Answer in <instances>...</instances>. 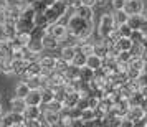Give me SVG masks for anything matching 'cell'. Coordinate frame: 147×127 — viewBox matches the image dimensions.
<instances>
[{
	"label": "cell",
	"mask_w": 147,
	"mask_h": 127,
	"mask_svg": "<svg viewBox=\"0 0 147 127\" xmlns=\"http://www.w3.org/2000/svg\"><path fill=\"white\" fill-rule=\"evenodd\" d=\"M113 46L117 50V51H129L131 46H132V40L129 36H119L117 40L113 43Z\"/></svg>",
	"instance_id": "30bf717a"
},
{
	"label": "cell",
	"mask_w": 147,
	"mask_h": 127,
	"mask_svg": "<svg viewBox=\"0 0 147 127\" xmlns=\"http://www.w3.org/2000/svg\"><path fill=\"white\" fill-rule=\"evenodd\" d=\"M74 13L80 15L81 18H84V20H89L93 22V7H86V5H80V7L74 8Z\"/></svg>",
	"instance_id": "9a60e30c"
},
{
	"label": "cell",
	"mask_w": 147,
	"mask_h": 127,
	"mask_svg": "<svg viewBox=\"0 0 147 127\" xmlns=\"http://www.w3.org/2000/svg\"><path fill=\"white\" fill-rule=\"evenodd\" d=\"M86 58L88 56L84 53H81V51L76 50V53H74V56L71 58L69 65H73V66H76V68H83V66H86Z\"/></svg>",
	"instance_id": "e0dca14e"
},
{
	"label": "cell",
	"mask_w": 147,
	"mask_h": 127,
	"mask_svg": "<svg viewBox=\"0 0 147 127\" xmlns=\"http://www.w3.org/2000/svg\"><path fill=\"white\" fill-rule=\"evenodd\" d=\"M10 107H12V111H15V112H22L23 114V111H25V107H27V102H25V99H22V97H15L10 101Z\"/></svg>",
	"instance_id": "d6986e66"
},
{
	"label": "cell",
	"mask_w": 147,
	"mask_h": 127,
	"mask_svg": "<svg viewBox=\"0 0 147 127\" xmlns=\"http://www.w3.org/2000/svg\"><path fill=\"white\" fill-rule=\"evenodd\" d=\"M106 5H107V0H96V3H94V7H98V8H102Z\"/></svg>",
	"instance_id": "4316f807"
},
{
	"label": "cell",
	"mask_w": 147,
	"mask_h": 127,
	"mask_svg": "<svg viewBox=\"0 0 147 127\" xmlns=\"http://www.w3.org/2000/svg\"><path fill=\"white\" fill-rule=\"evenodd\" d=\"M74 53H76V46H61V51H60V58L65 61H71V58L74 56Z\"/></svg>",
	"instance_id": "7402d4cb"
},
{
	"label": "cell",
	"mask_w": 147,
	"mask_h": 127,
	"mask_svg": "<svg viewBox=\"0 0 147 127\" xmlns=\"http://www.w3.org/2000/svg\"><path fill=\"white\" fill-rule=\"evenodd\" d=\"M2 120H3V126L7 127H20L23 126V114L22 112H15V111H10L8 114H2Z\"/></svg>",
	"instance_id": "3957f363"
},
{
	"label": "cell",
	"mask_w": 147,
	"mask_h": 127,
	"mask_svg": "<svg viewBox=\"0 0 147 127\" xmlns=\"http://www.w3.org/2000/svg\"><path fill=\"white\" fill-rule=\"evenodd\" d=\"M47 33L50 35H53L55 38H58V40H61L65 35L68 33V27L66 25H63V23H58V22H53L50 27H48L47 30Z\"/></svg>",
	"instance_id": "8992f818"
},
{
	"label": "cell",
	"mask_w": 147,
	"mask_h": 127,
	"mask_svg": "<svg viewBox=\"0 0 147 127\" xmlns=\"http://www.w3.org/2000/svg\"><path fill=\"white\" fill-rule=\"evenodd\" d=\"M41 116V106H27L23 111L25 119H40Z\"/></svg>",
	"instance_id": "5bb4252c"
},
{
	"label": "cell",
	"mask_w": 147,
	"mask_h": 127,
	"mask_svg": "<svg viewBox=\"0 0 147 127\" xmlns=\"http://www.w3.org/2000/svg\"><path fill=\"white\" fill-rule=\"evenodd\" d=\"M30 93V86H28L25 81H20L17 86H15V97H22L25 99V96Z\"/></svg>",
	"instance_id": "ffe728a7"
},
{
	"label": "cell",
	"mask_w": 147,
	"mask_h": 127,
	"mask_svg": "<svg viewBox=\"0 0 147 127\" xmlns=\"http://www.w3.org/2000/svg\"><path fill=\"white\" fill-rule=\"evenodd\" d=\"M41 43H43V48H47V50H56V48H60V40L55 38L53 35L47 33V32L41 35Z\"/></svg>",
	"instance_id": "ba28073f"
},
{
	"label": "cell",
	"mask_w": 147,
	"mask_h": 127,
	"mask_svg": "<svg viewBox=\"0 0 147 127\" xmlns=\"http://www.w3.org/2000/svg\"><path fill=\"white\" fill-rule=\"evenodd\" d=\"M80 96L81 94L78 93V91H69V93H66L65 97H63V106L65 107H76Z\"/></svg>",
	"instance_id": "8fae6325"
},
{
	"label": "cell",
	"mask_w": 147,
	"mask_h": 127,
	"mask_svg": "<svg viewBox=\"0 0 147 127\" xmlns=\"http://www.w3.org/2000/svg\"><path fill=\"white\" fill-rule=\"evenodd\" d=\"M66 27H68V32L76 35V36L80 38V41L89 40V36L93 33V25H91V22L81 18L80 15H76L74 12H73V15L69 17Z\"/></svg>",
	"instance_id": "6da1fadb"
},
{
	"label": "cell",
	"mask_w": 147,
	"mask_h": 127,
	"mask_svg": "<svg viewBox=\"0 0 147 127\" xmlns=\"http://www.w3.org/2000/svg\"><path fill=\"white\" fill-rule=\"evenodd\" d=\"M25 48H27L28 51H32V53H41L45 50L43 43H41V38H33V36H30V40H28Z\"/></svg>",
	"instance_id": "7c38bea8"
},
{
	"label": "cell",
	"mask_w": 147,
	"mask_h": 127,
	"mask_svg": "<svg viewBox=\"0 0 147 127\" xmlns=\"http://www.w3.org/2000/svg\"><path fill=\"white\" fill-rule=\"evenodd\" d=\"M116 30H117V33H119V36H131V33H132V28L129 27L127 23L117 25V27H116Z\"/></svg>",
	"instance_id": "603a6c76"
},
{
	"label": "cell",
	"mask_w": 147,
	"mask_h": 127,
	"mask_svg": "<svg viewBox=\"0 0 147 127\" xmlns=\"http://www.w3.org/2000/svg\"><path fill=\"white\" fill-rule=\"evenodd\" d=\"M81 5H86V7H94V3H96V0H80Z\"/></svg>",
	"instance_id": "484cf974"
},
{
	"label": "cell",
	"mask_w": 147,
	"mask_h": 127,
	"mask_svg": "<svg viewBox=\"0 0 147 127\" xmlns=\"http://www.w3.org/2000/svg\"><path fill=\"white\" fill-rule=\"evenodd\" d=\"M38 65L41 66V69H47V71H53L56 66V58L53 56H43L38 58Z\"/></svg>",
	"instance_id": "4fadbf2b"
},
{
	"label": "cell",
	"mask_w": 147,
	"mask_h": 127,
	"mask_svg": "<svg viewBox=\"0 0 147 127\" xmlns=\"http://www.w3.org/2000/svg\"><path fill=\"white\" fill-rule=\"evenodd\" d=\"M124 2H126V0H111L113 10H122V8H124Z\"/></svg>",
	"instance_id": "d4e9b609"
},
{
	"label": "cell",
	"mask_w": 147,
	"mask_h": 127,
	"mask_svg": "<svg viewBox=\"0 0 147 127\" xmlns=\"http://www.w3.org/2000/svg\"><path fill=\"white\" fill-rule=\"evenodd\" d=\"M122 10L127 15H139L144 10V2L142 0H126Z\"/></svg>",
	"instance_id": "5b68a950"
},
{
	"label": "cell",
	"mask_w": 147,
	"mask_h": 127,
	"mask_svg": "<svg viewBox=\"0 0 147 127\" xmlns=\"http://www.w3.org/2000/svg\"><path fill=\"white\" fill-rule=\"evenodd\" d=\"M2 114H3V111H2V106H0V116H2Z\"/></svg>",
	"instance_id": "f546056e"
},
{
	"label": "cell",
	"mask_w": 147,
	"mask_h": 127,
	"mask_svg": "<svg viewBox=\"0 0 147 127\" xmlns=\"http://www.w3.org/2000/svg\"><path fill=\"white\" fill-rule=\"evenodd\" d=\"M137 84H139V87H144L147 86V71H140L139 76H137Z\"/></svg>",
	"instance_id": "cb8c5ba5"
},
{
	"label": "cell",
	"mask_w": 147,
	"mask_h": 127,
	"mask_svg": "<svg viewBox=\"0 0 147 127\" xmlns=\"http://www.w3.org/2000/svg\"><path fill=\"white\" fill-rule=\"evenodd\" d=\"M140 15H142V18H144V20L147 22V8H146V7H144V10L140 12Z\"/></svg>",
	"instance_id": "f1b7e54d"
},
{
	"label": "cell",
	"mask_w": 147,
	"mask_h": 127,
	"mask_svg": "<svg viewBox=\"0 0 147 127\" xmlns=\"http://www.w3.org/2000/svg\"><path fill=\"white\" fill-rule=\"evenodd\" d=\"M102 63H104V60L101 58V56H98V54H88L86 58V68H89V69H93L94 73L96 71H99V69H102Z\"/></svg>",
	"instance_id": "52a82bcc"
},
{
	"label": "cell",
	"mask_w": 147,
	"mask_h": 127,
	"mask_svg": "<svg viewBox=\"0 0 147 127\" xmlns=\"http://www.w3.org/2000/svg\"><path fill=\"white\" fill-rule=\"evenodd\" d=\"M8 7V0H0V12H3Z\"/></svg>",
	"instance_id": "83f0119b"
},
{
	"label": "cell",
	"mask_w": 147,
	"mask_h": 127,
	"mask_svg": "<svg viewBox=\"0 0 147 127\" xmlns=\"http://www.w3.org/2000/svg\"><path fill=\"white\" fill-rule=\"evenodd\" d=\"M98 117V111L93 109V107H84V109H81L80 112V119L83 122H89V120H94Z\"/></svg>",
	"instance_id": "2e32d148"
},
{
	"label": "cell",
	"mask_w": 147,
	"mask_h": 127,
	"mask_svg": "<svg viewBox=\"0 0 147 127\" xmlns=\"http://www.w3.org/2000/svg\"><path fill=\"white\" fill-rule=\"evenodd\" d=\"M27 106H40L41 104V93L40 89H30V93L25 96Z\"/></svg>",
	"instance_id": "9c48e42d"
},
{
	"label": "cell",
	"mask_w": 147,
	"mask_h": 127,
	"mask_svg": "<svg viewBox=\"0 0 147 127\" xmlns=\"http://www.w3.org/2000/svg\"><path fill=\"white\" fill-rule=\"evenodd\" d=\"M116 25H114V20H113V13H104L99 17V25H98V35H99L101 40H106L107 36L111 35Z\"/></svg>",
	"instance_id": "7a4b0ae2"
},
{
	"label": "cell",
	"mask_w": 147,
	"mask_h": 127,
	"mask_svg": "<svg viewBox=\"0 0 147 127\" xmlns=\"http://www.w3.org/2000/svg\"><path fill=\"white\" fill-rule=\"evenodd\" d=\"M40 93H41V104H47L50 101L55 99V89L50 86L40 87Z\"/></svg>",
	"instance_id": "ac0fdd59"
},
{
	"label": "cell",
	"mask_w": 147,
	"mask_h": 127,
	"mask_svg": "<svg viewBox=\"0 0 147 127\" xmlns=\"http://www.w3.org/2000/svg\"><path fill=\"white\" fill-rule=\"evenodd\" d=\"M144 116H146V111L142 109V106H129L127 111L124 112V117H127L129 120H132L134 126H136V122L144 120Z\"/></svg>",
	"instance_id": "277c9868"
},
{
	"label": "cell",
	"mask_w": 147,
	"mask_h": 127,
	"mask_svg": "<svg viewBox=\"0 0 147 127\" xmlns=\"http://www.w3.org/2000/svg\"><path fill=\"white\" fill-rule=\"evenodd\" d=\"M127 18H129V15H127L124 10H114L113 20H114V25H116V27H117V25H122V23H127Z\"/></svg>",
	"instance_id": "44dd1931"
}]
</instances>
